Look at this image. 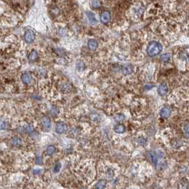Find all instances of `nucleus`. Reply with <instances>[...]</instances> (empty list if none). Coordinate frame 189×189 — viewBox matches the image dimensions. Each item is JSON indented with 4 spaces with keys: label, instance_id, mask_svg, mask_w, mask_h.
Wrapping results in <instances>:
<instances>
[{
    "label": "nucleus",
    "instance_id": "f257e3e1",
    "mask_svg": "<svg viewBox=\"0 0 189 189\" xmlns=\"http://www.w3.org/2000/svg\"><path fill=\"white\" fill-rule=\"evenodd\" d=\"M162 45L157 41H151L147 46V54L151 57L158 55L162 51Z\"/></svg>",
    "mask_w": 189,
    "mask_h": 189
},
{
    "label": "nucleus",
    "instance_id": "f03ea898",
    "mask_svg": "<svg viewBox=\"0 0 189 189\" xmlns=\"http://www.w3.org/2000/svg\"><path fill=\"white\" fill-rule=\"evenodd\" d=\"M35 38H36L35 33L33 31H32V30H28L24 34V41H26L27 43H28V44L32 43L35 40Z\"/></svg>",
    "mask_w": 189,
    "mask_h": 189
},
{
    "label": "nucleus",
    "instance_id": "7ed1b4c3",
    "mask_svg": "<svg viewBox=\"0 0 189 189\" xmlns=\"http://www.w3.org/2000/svg\"><path fill=\"white\" fill-rule=\"evenodd\" d=\"M41 123L45 130H49L51 127V119L48 117H43L41 119Z\"/></svg>",
    "mask_w": 189,
    "mask_h": 189
},
{
    "label": "nucleus",
    "instance_id": "20e7f679",
    "mask_svg": "<svg viewBox=\"0 0 189 189\" xmlns=\"http://www.w3.org/2000/svg\"><path fill=\"white\" fill-rule=\"evenodd\" d=\"M111 18H112V15H111L109 12L106 11V12H104L101 14V21L104 24L109 23L110 22V20H111Z\"/></svg>",
    "mask_w": 189,
    "mask_h": 189
},
{
    "label": "nucleus",
    "instance_id": "39448f33",
    "mask_svg": "<svg viewBox=\"0 0 189 189\" xmlns=\"http://www.w3.org/2000/svg\"><path fill=\"white\" fill-rule=\"evenodd\" d=\"M171 109H170L169 107H163L162 109H161L160 114L163 118L168 117L171 115Z\"/></svg>",
    "mask_w": 189,
    "mask_h": 189
},
{
    "label": "nucleus",
    "instance_id": "423d86ee",
    "mask_svg": "<svg viewBox=\"0 0 189 189\" xmlns=\"http://www.w3.org/2000/svg\"><path fill=\"white\" fill-rule=\"evenodd\" d=\"M66 124L64 122H58L56 125V132L58 134L64 133L66 130Z\"/></svg>",
    "mask_w": 189,
    "mask_h": 189
},
{
    "label": "nucleus",
    "instance_id": "0eeeda50",
    "mask_svg": "<svg viewBox=\"0 0 189 189\" xmlns=\"http://www.w3.org/2000/svg\"><path fill=\"white\" fill-rule=\"evenodd\" d=\"M158 93H159L160 95H162V96L166 95V94H167L168 91V88L167 85L165 84V83L160 85V86L158 87Z\"/></svg>",
    "mask_w": 189,
    "mask_h": 189
},
{
    "label": "nucleus",
    "instance_id": "6e6552de",
    "mask_svg": "<svg viewBox=\"0 0 189 189\" xmlns=\"http://www.w3.org/2000/svg\"><path fill=\"white\" fill-rule=\"evenodd\" d=\"M32 76L30 75L29 73H24L22 75V82H24L25 84H29L30 82H32Z\"/></svg>",
    "mask_w": 189,
    "mask_h": 189
},
{
    "label": "nucleus",
    "instance_id": "1a4fd4ad",
    "mask_svg": "<svg viewBox=\"0 0 189 189\" xmlns=\"http://www.w3.org/2000/svg\"><path fill=\"white\" fill-rule=\"evenodd\" d=\"M98 46V43L96 40H94V39H91L88 42V47L90 50L91 51H94L96 50Z\"/></svg>",
    "mask_w": 189,
    "mask_h": 189
},
{
    "label": "nucleus",
    "instance_id": "9d476101",
    "mask_svg": "<svg viewBox=\"0 0 189 189\" xmlns=\"http://www.w3.org/2000/svg\"><path fill=\"white\" fill-rule=\"evenodd\" d=\"M125 130H126V128H125V127L123 124H117V125L114 127V131L116 132L117 133H124Z\"/></svg>",
    "mask_w": 189,
    "mask_h": 189
},
{
    "label": "nucleus",
    "instance_id": "9b49d317",
    "mask_svg": "<svg viewBox=\"0 0 189 189\" xmlns=\"http://www.w3.org/2000/svg\"><path fill=\"white\" fill-rule=\"evenodd\" d=\"M39 57V54H38V52L35 50L34 51H32L31 52V54H29V60L30 61H36V59L38 58Z\"/></svg>",
    "mask_w": 189,
    "mask_h": 189
},
{
    "label": "nucleus",
    "instance_id": "f8f14e48",
    "mask_svg": "<svg viewBox=\"0 0 189 189\" xmlns=\"http://www.w3.org/2000/svg\"><path fill=\"white\" fill-rule=\"evenodd\" d=\"M132 71H133V67L131 65L124 66L123 68V73L124 75H129L132 73Z\"/></svg>",
    "mask_w": 189,
    "mask_h": 189
},
{
    "label": "nucleus",
    "instance_id": "ddd939ff",
    "mask_svg": "<svg viewBox=\"0 0 189 189\" xmlns=\"http://www.w3.org/2000/svg\"><path fill=\"white\" fill-rule=\"evenodd\" d=\"M171 56L170 54H164L161 56V60L163 62H168L171 60Z\"/></svg>",
    "mask_w": 189,
    "mask_h": 189
},
{
    "label": "nucleus",
    "instance_id": "4468645a",
    "mask_svg": "<svg viewBox=\"0 0 189 189\" xmlns=\"http://www.w3.org/2000/svg\"><path fill=\"white\" fill-rule=\"evenodd\" d=\"M106 181H104V180H101L99 181L96 184V186L95 188H104L105 186H106Z\"/></svg>",
    "mask_w": 189,
    "mask_h": 189
},
{
    "label": "nucleus",
    "instance_id": "2eb2a0df",
    "mask_svg": "<svg viewBox=\"0 0 189 189\" xmlns=\"http://www.w3.org/2000/svg\"><path fill=\"white\" fill-rule=\"evenodd\" d=\"M55 151H56V148H55L53 145H50L49 146L48 148L46 149V152H47V154H48V155L51 156L54 154Z\"/></svg>",
    "mask_w": 189,
    "mask_h": 189
},
{
    "label": "nucleus",
    "instance_id": "dca6fc26",
    "mask_svg": "<svg viewBox=\"0 0 189 189\" xmlns=\"http://www.w3.org/2000/svg\"><path fill=\"white\" fill-rule=\"evenodd\" d=\"M148 157L151 159V161L154 164H156L157 163V157H156V155L155 153L153 152H151L149 153V156Z\"/></svg>",
    "mask_w": 189,
    "mask_h": 189
},
{
    "label": "nucleus",
    "instance_id": "f3484780",
    "mask_svg": "<svg viewBox=\"0 0 189 189\" xmlns=\"http://www.w3.org/2000/svg\"><path fill=\"white\" fill-rule=\"evenodd\" d=\"M87 16H88V18H89V21L91 22V23H95V22H96L94 14L93 13L87 12Z\"/></svg>",
    "mask_w": 189,
    "mask_h": 189
},
{
    "label": "nucleus",
    "instance_id": "a211bd4d",
    "mask_svg": "<svg viewBox=\"0 0 189 189\" xmlns=\"http://www.w3.org/2000/svg\"><path fill=\"white\" fill-rule=\"evenodd\" d=\"M183 132H184L185 135L189 138V122L184 124V126H183Z\"/></svg>",
    "mask_w": 189,
    "mask_h": 189
},
{
    "label": "nucleus",
    "instance_id": "6ab92c4d",
    "mask_svg": "<svg viewBox=\"0 0 189 189\" xmlns=\"http://www.w3.org/2000/svg\"><path fill=\"white\" fill-rule=\"evenodd\" d=\"M91 5L92 7L95 9L97 8H99L101 6V2L99 0H92V2H91Z\"/></svg>",
    "mask_w": 189,
    "mask_h": 189
},
{
    "label": "nucleus",
    "instance_id": "aec40b11",
    "mask_svg": "<svg viewBox=\"0 0 189 189\" xmlns=\"http://www.w3.org/2000/svg\"><path fill=\"white\" fill-rule=\"evenodd\" d=\"M22 141L19 138H14L12 140V144L14 146H19L21 144Z\"/></svg>",
    "mask_w": 189,
    "mask_h": 189
},
{
    "label": "nucleus",
    "instance_id": "412c9836",
    "mask_svg": "<svg viewBox=\"0 0 189 189\" xmlns=\"http://www.w3.org/2000/svg\"><path fill=\"white\" fill-rule=\"evenodd\" d=\"M76 69L79 71H82L84 69V64L82 62H78L76 64Z\"/></svg>",
    "mask_w": 189,
    "mask_h": 189
},
{
    "label": "nucleus",
    "instance_id": "4be33fe9",
    "mask_svg": "<svg viewBox=\"0 0 189 189\" xmlns=\"http://www.w3.org/2000/svg\"><path fill=\"white\" fill-rule=\"evenodd\" d=\"M26 132H28V133H32V132L34 131V127L32 124H28L27 127H26Z\"/></svg>",
    "mask_w": 189,
    "mask_h": 189
},
{
    "label": "nucleus",
    "instance_id": "5701e85b",
    "mask_svg": "<svg viewBox=\"0 0 189 189\" xmlns=\"http://www.w3.org/2000/svg\"><path fill=\"white\" fill-rule=\"evenodd\" d=\"M115 119L117 122H121L124 119V116L123 114H117V116L115 117Z\"/></svg>",
    "mask_w": 189,
    "mask_h": 189
},
{
    "label": "nucleus",
    "instance_id": "b1692460",
    "mask_svg": "<svg viewBox=\"0 0 189 189\" xmlns=\"http://www.w3.org/2000/svg\"><path fill=\"white\" fill-rule=\"evenodd\" d=\"M172 146L175 148H178V147H179V146H181V143L179 141H175L172 142Z\"/></svg>",
    "mask_w": 189,
    "mask_h": 189
},
{
    "label": "nucleus",
    "instance_id": "393cba45",
    "mask_svg": "<svg viewBox=\"0 0 189 189\" xmlns=\"http://www.w3.org/2000/svg\"><path fill=\"white\" fill-rule=\"evenodd\" d=\"M61 165L60 163H58L55 165V167H54V172H59L61 169Z\"/></svg>",
    "mask_w": 189,
    "mask_h": 189
},
{
    "label": "nucleus",
    "instance_id": "a878e982",
    "mask_svg": "<svg viewBox=\"0 0 189 189\" xmlns=\"http://www.w3.org/2000/svg\"><path fill=\"white\" fill-rule=\"evenodd\" d=\"M113 176H114V171H113L112 169H109V171H108V172H107V176L112 178Z\"/></svg>",
    "mask_w": 189,
    "mask_h": 189
},
{
    "label": "nucleus",
    "instance_id": "bb28decb",
    "mask_svg": "<svg viewBox=\"0 0 189 189\" xmlns=\"http://www.w3.org/2000/svg\"><path fill=\"white\" fill-rule=\"evenodd\" d=\"M36 164H41V158L37 157V160H36Z\"/></svg>",
    "mask_w": 189,
    "mask_h": 189
},
{
    "label": "nucleus",
    "instance_id": "cd10ccee",
    "mask_svg": "<svg viewBox=\"0 0 189 189\" xmlns=\"http://www.w3.org/2000/svg\"><path fill=\"white\" fill-rule=\"evenodd\" d=\"M39 172H40V170L38 169V170H34V173L35 174H39Z\"/></svg>",
    "mask_w": 189,
    "mask_h": 189
},
{
    "label": "nucleus",
    "instance_id": "c85d7f7f",
    "mask_svg": "<svg viewBox=\"0 0 189 189\" xmlns=\"http://www.w3.org/2000/svg\"><path fill=\"white\" fill-rule=\"evenodd\" d=\"M187 57H188V60H189V53H188V56H187Z\"/></svg>",
    "mask_w": 189,
    "mask_h": 189
}]
</instances>
